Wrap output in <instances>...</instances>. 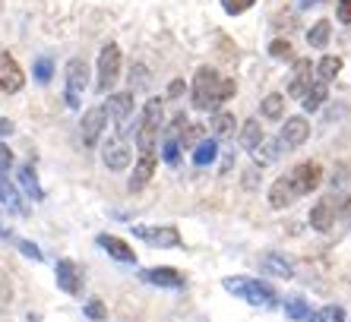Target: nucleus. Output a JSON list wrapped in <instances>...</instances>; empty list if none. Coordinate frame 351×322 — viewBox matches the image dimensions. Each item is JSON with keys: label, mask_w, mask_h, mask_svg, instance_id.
Returning <instances> with one entry per match:
<instances>
[{"label": "nucleus", "mask_w": 351, "mask_h": 322, "mask_svg": "<svg viewBox=\"0 0 351 322\" xmlns=\"http://www.w3.org/2000/svg\"><path fill=\"white\" fill-rule=\"evenodd\" d=\"M288 177V184H291V190H294V196L301 199V196H307V193H313L319 186V180H323V168H319L317 161H301L298 168H291L285 174Z\"/></svg>", "instance_id": "7"}, {"label": "nucleus", "mask_w": 351, "mask_h": 322, "mask_svg": "<svg viewBox=\"0 0 351 322\" xmlns=\"http://www.w3.org/2000/svg\"><path fill=\"white\" fill-rule=\"evenodd\" d=\"M269 54L276 57V60H291L294 57V48H291V41H285V38H276L269 45Z\"/></svg>", "instance_id": "33"}, {"label": "nucleus", "mask_w": 351, "mask_h": 322, "mask_svg": "<svg viewBox=\"0 0 351 322\" xmlns=\"http://www.w3.org/2000/svg\"><path fill=\"white\" fill-rule=\"evenodd\" d=\"M215 158H219V143H215V139L196 143V149H193V164L196 168H206V164H213Z\"/></svg>", "instance_id": "25"}, {"label": "nucleus", "mask_w": 351, "mask_h": 322, "mask_svg": "<svg viewBox=\"0 0 351 322\" xmlns=\"http://www.w3.org/2000/svg\"><path fill=\"white\" fill-rule=\"evenodd\" d=\"M16 177H19V186H23V190H25L29 196H32L35 202L45 199V190L38 186V177H35V168H32V164H23Z\"/></svg>", "instance_id": "23"}, {"label": "nucleus", "mask_w": 351, "mask_h": 322, "mask_svg": "<svg viewBox=\"0 0 351 322\" xmlns=\"http://www.w3.org/2000/svg\"><path fill=\"white\" fill-rule=\"evenodd\" d=\"M162 152H165V161H168V164H178V161H180V145L174 143V139H165Z\"/></svg>", "instance_id": "38"}, {"label": "nucleus", "mask_w": 351, "mask_h": 322, "mask_svg": "<svg viewBox=\"0 0 351 322\" xmlns=\"http://www.w3.org/2000/svg\"><path fill=\"white\" fill-rule=\"evenodd\" d=\"M23 86H25L23 66L16 64V57L10 54V51L0 48V92H7V95H16Z\"/></svg>", "instance_id": "10"}, {"label": "nucleus", "mask_w": 351, "mask_h": 322, "mask_svg": "<svg viewBox=\"0 0 351 322\" xmlns=\"http://www.w3.org/2000/svg\"><path fill=\"white\" fill-rule=\"evenodd\" d=\"M133 237H139L149 247H158V250H174L180 247V231L171 225H136L133 227Z\"/></svg>", "instance_id": "5"}, {"label": "nucleus", "mask_w": 351, "mask_h": 322, "mask_svg": "<svg viewBox=\"0 0 351 322\" xmlns=\"http://www.w3.org/2000/svg\"><path fill=\"white\" fill-rule=\"evenodd\" d=\"M307 139H311V123L304 121V117H288L276 143H278V149L291 152V149H301Z\"/></svg>", "instance_id": "11"}, {"label": "nucleus", "mask_w": 351, "mask_h": 322, "mask_svg": "<svg viewBox=\"0 0 351 322\" xmlns=\"http://www.w3.org/2000/svg\"><path fill=\"white\" fill-rule=\"evenodd\" d=\"M121 45H114V41H108L105 48H101V54H98V82L95 89L98 92H108L114 89V82L121 79Z\"/></svg>", "instance_id": "4"}, {"label": "nucleus", "mask_w": 351, "mask_h": 322, "mask_svg": "<svg viewBox=\"0 0 351 322\" xmlns=\"http://www.w3.org/2000/svg\"><path fill=\"white\" fill-rule=\"evenodd\" d=\"M294 199H298V196H294V190H291V184H288V177L282 174V177H278L276 184L269 186V206H272V209H288Z\"/></svg>", "instance_id": "19"}, {"label": "nucleus", "mask_w": 351, "mask_h": 322, "mask_svg": "<svg viewBox=\"0 0 351 322\" xmlns=\"http://www.w3.org/2000/svg\"><path fill=\"white\" fill-rule=\"evenodd\" d=\"M10 300H13V288H10L7 278H0V313L10 306Z\"/></svg>", "instance_id": "39"}, {"label": "nucleus", "mask_w": 351, "mask_h": 322, "mask_svg": "<svg viewBox=\"0 0 351 322\" xmlns=\"http://www.w3.org/2000/svg\"><path fill=\"white\" fill-rule=\"evenodd\" d=\"M156 164H158V158H156V152H143L139 155V161H136V168H133V177H130V193H139V190H146V184L152 180V174H156Z\"/></svg>", "instance_id": "18"}, {"label": "nucleus", "mask_w": 351, "mask_h": 322, "mask_svg": "<svg viewBox=\"0 0 351 322\" xmlns=\"http://www.w3.org/2000/svg\"><path fill=\"white\" fill-rule=\"evenodd\" d=\"M162 121H165V101L162 98H149L146 105H143V117H139V127H136L139 152H156Z\"/></svg>", "instance_id": "3"}, {"label": "nucleus", "mask_w": 351, "mask_h": 322, "mask_svg": "<svg viewBox=\"0 0 351 322\" xmlns=\"http://www.w3.org/2000/svg\"><path fill=\"white\" fill-rule=\"evenodd\" d=\"M282 114H285V95L272 92V95L263 98V117H269V121H278Z\"/></svg>", "instance_id": "28"}, {"label": "nucleus", "mask_w": 351, "mask_h": 322, "mask_svg": "<svg viewBox=\"0 0 351 322\" xmlns=\"http://www.w3.org/2000/svg\"><path fill=\"white\" fill-rule=\"evenodd\" d=\"M254 3H256V0H221V7H225V13H228V16H241V13H247Z\"/></svg>", "instance_id": "34"}, {"label": "nucleus", "mask_w": 351, "mask_h": 322, "mask_svg": "<svg viewBox=\"0 0 351 322\" xmlns=\"http://www.w3.org/2000/svg\"><path fill=\"white\" fill-rule=\"evenodd\" d=\"M311 73H313L311 60H307V57H298L291 66V79H288V95L304 98V92L311 89Z\"/></svg>", "instance_id": "17"}, {"label": "nucleus", "mask_w": 351, "mask_h": 322, "mask_svg": "<svg viewBox=\"0 0 351 322\" xmlns=\"http://www.w3.org/2000/svg\"><path fill=\"white\" fill-rule=\"evenodd\" d=\"M13 129H16V127H13V121H7V117H0V139H7L10 133H13Z\"/></svg>", "instance_id": "43"}, {"label": "nucleus", "mask_w": 351, "mask_h": 322, "mask_svg": "<svg viewBox=\"0 0 351 322\" xmlns=\"http://www.w3.org/2000/svg\"><path fill=\"white\" fill-rule=\"evenodd\" d=\"M342 218H351V193L345 196V202H342Z\"/></svg>", "instance_id": "45"}, {"label": "nucleus", "mask_w": 351, "mask_h": 322, "mask_svg": "<svg viewBox=\"0 0 351 322\" xmlns=\"http://www.w3.org/2000/svg\"><path fill=\"white\" fill-rule=\"evenodd\" d=\"M95 243L111 259H117V262H127V266H133V262H136V253H133V247L127 240H121V237H114V234H98Z\"/></svg>", "instance_id": "15"}, {"label": "nucleus", "mask_w": 351, "mask_h": 322, "mask_svg": "<svg viewBox=\"0 0 351 322\" xmlns=\"http://www.w3.org/2000/svg\"><path fill=\"white\" fill-rule=\"evenodd\" d=\"M16 247H19V250H23L29 259H41V250H38V247H35V243H29V240H19Z\"/></svg>", "instance_id": "40"}, {"label": "nucleus", "mask_w": 351, "mask_h": 322, "mask_svg": "<svg viewBox=\"0 0 351 322\" xmlns=\"http://www.w3.org/2000/svg\"><path fill=\"white\" fill-rule=\"evenodd\" d=\"M326 98H329V82H311V89L304 92L301 98V108L304 111H319V108L326 105Z\"/></svg>", "instance_id": "22"}, {"label": "nucleus", "mask_w": 351, "mask_h": 322, "mask_svg": "<svg viewBox=\"0 0 351 322\" xmlns=\"http://www.w3.org/2000/svg\"><path fill=\"white\" fill-rule=\"evenodd\" d=\"M0 212L7 215H25L23 209V196H19V186L0 171Z\"/></svg>", "instance_id": "16"}, {"label": "nucleus", "mask_w": 351, "mask_h": 322, "mask_svg": "<svg viewBox=\"0 0 351 322\" xmlns=\"http://www.w3.org/2000/svg\"><path fill=\"white\" fill-rule=\"evenodd\" d=\"M105 123H108V114H105V105H92L89 111L82 114L80 121V139L86 149H95L101 133H105Z\"/></svg>", "instance_id": "8"}, {"label": "nucleus", "mask_w": 351, "mask_h": 322, "mask_svg": "<svg viewBox=\"0 0 351 322\" xmlns=\"http://www.w3.org/2000/svg\"><path fill=\"white\" fill-rule=\"evenodd\" d=\"M285 313L291 316V319H307V316H311V310H307V304H304L301 297H288L285 300Z\"/></svg>", "instance_id": "32"}, {"label": "nucleus", "mask_w": 351, "mask_h": 322, "mask_svg": "<svg viewBox=\"0 0 351 322\" xmlns=\"http://www.w3.org/2000/svg\"><path fill=\"white\" fill-rule=\"evenodd\" d=\"M263 143H266V136H263V129H260V121H247L244 127H241V145L250 149V152H256Z\"/></svg>", "instance_id": "24"}, {"label": "nucleus", "mask_w": 351, "mask_h": 322, "mask_svg": "<svg viewBox=\"0 0 351 322\" xmlns=\"http://www.w3.org/2000/svg\"><path fill=\"white\" fill-rule=\"evenodd\" d=\"M237 82L221 76L215 66H199L193 76V108L199 111H215L219 105H225L228 98H234Z\"/></svg>", "instance_id": "1"}, {"label": "nucleus", "mask_w": 351, "mask_h": 322, "mask_svg": "<svg viewBox=\"0 0 351 322\" xmlns=\"http://www.w3.org/2000/svg\"><path fill=\"white\" fill-rule=\"evenodd\" d=\"M339 23H351V0H339Z\"/></svg>", "instance_id": "42"}, {"label": "nucleus", "mask_w": 351, "mask_h": 322, "mask_svg": "<svg viewBox=\"0 0 351 322\" xmlns=\"http://www.w3.org/2000/svg\"><path fill=\"white\" fill-rule=\"evenodd\" d=\"M307 319L311 322H345V306H339V304L319 306V310H313Z\"/></svg>", "instance_id": "27"}, {"label": "nucleus", "mask_w": 351, "mask_h": 322, "mask_svg": "<svg viewBox=\"0 0 351 322\" xmlns=\"http://www.w3.org/2000/svg\"><path fill=\"white\" fill-rule=\"evenodd\" d=\"M260 269L266 275H272V278H282V282H288V278L294 275V266L288 262L285 256H278V253H269V256L260 262Z\"/></svg>", "instance_id": "21"}, {"label": "nucleus", "mask_w": 351, "mask_h": 322, "mask_svg": "<svg viewBox=\"0 0 351 322\" xmlns=\"http://www.w3.org/2000/svg\"><path fill=\"white\" fill-rule=\"evenodd\" d=\"M86 316H89V319H95V322H101L108 316V310H105V304H101V300L98 297H92L89 304H86Z\"/></svg>", "instance_id": "37"}, {"label": "nucleus", "mask_w": 351, "mask_h": 322, "mask_svg": "<svg viewBox=\"0 0 351 322\" xmlns=\"http://www.w3.org/2000/svg\"><path fill=\"white\" fill-rule=\"evenodd\" d=\"M130 82H133V89H146V86H149V70H146V66H143V64L133 66V70H130Z\"/></svg>", "instance_id": "36"}, {"label": "nucleus", "mask_w": 351, "mask_h": 322, "mask_svg": "<svg viewBox=\"0 0 351 322\" xmlns=\"http://www.w3.org/2000/svg\"><path fill=\"white\" fill-rule=\"evenodd\" d=\"M329 35H332V23H329V19H319V23L311 25V32H307V45H311V48H326Z\"/></svg>", "instance_id": "26"}, {"label": "nucleus", "mask_w": 351, "mask_h": 322, "mask_svg": "<svg viewBox=\"0 0 351 322\" xmlns=\"http://www.w3.org/2000/svg\"><path fill=\"white\" fill-rule=\"evenodd\" d=\"M213 129H215V136H221V139L231 136V133L237 129L234 114H231V111H219V114L213 117Z\"/></svg>", "instance_id": "29"}, {"label": "nucleus", "mask_w": 351, "mask_h": 322, "mask_svg": "<svg viewBox=\"0 0 351 322\" xmlns=\"http://www.w3.org/2000/svg\"><path fill=\"white\" fill-rule=\"evenodd\" d=\"M221 284H225L228 294L241 297L250 306H260V310H272V306H278L276 288L266 284V282H256V278H247V275H231V278H225Z\"/></svg>", "instance_id": "2"}, {"label": "nucleus", "mask_w": 351, "mask_h": 322, "mask_svg": "<svg viewBox=\"0 0 351 322\" xmlns=\"http://www.w3.org/2000/svg\"><path fill=\"white\" fill-rule=\"evenodd\" d=\"M180 92H184V82H180V79L168 86V95H171V98H174V95H180Z\"/></svg>", "instance_id": "44"}, {"label": "nucleus", "mask_w": 351, "mask_h": 322, "mask_svg": "<svg viewBox=\"0 0 351 322\" xmlns=\"http://www.w3.org/2000/svg\"><path fill=\"white\" fill-rule=\"evenodd\" d=\"M317 73H319V82H329V79H335L339 73H342V57H323L319 60V66H317Z\"/></svg>", "instance_id": "30"}, {"label": "nucleus", "mask_w": 351, "mask_h": 322, "mask_svg": "<svg viewBox=\"0 0 351 322\" xmlns=\"http://www.w3.org/2000/svg\"><path fill=\"white\" fill-rule=\"evenodd\" d=\"M101 161H105L108 171H123L130 164V145L123 136H111L105 145H101Z\"/></svg>", "instance_id": "14"}, {"label": "nucleus", "mask_w": 351, "mask_h": 322, "mask_svg": "<svg viewBox=\"0 0 351 322\" xmlns=\"http://www.w3.org/2000/svg\"><path fill=\"white\" fill-rule=\"evenodd\" d=\"M51 73H54L51 57H38V60H35V79H38V82H51Z\"/></svg>", "instance_id": "35"}, {"label": "nucleus", "mask_w": 351, "mask_h": 322, "mask_svg": "<svg viewBox=\"0 0 351 322\" xmlns=\"http://www.w3.org/2000/svg\"><path fill=\"white\" fill-rule=\"evenodd\" d=\"M25 322H38V316H35V313H29V316H25Z\"/></svg>", "instance_id": "46"}, {"label": "nucleus", "mask_w": 351, "mask_h": 322, "mask_svg": "<svg viewBox=\"0 0 351 322\" xmlns=\"http://www.w3.org/2000/svg\"><path fill=\"white\" fill-rule=\"evenodd\" d=\"M54 282H58V288L64 290V294L76 297L82 290V269L76 266L73 259H60L58 269H54Z\"/></svg>", "instance_id": "13"}, {"label": "nucleus", "mask_w": 351, "mask_h": 322, "mask_svg": "<svg viewBox=\"0 0 351 322\" xmlns=\"http://www.w3.org/2000/svg\"><path fill=\"white\" fill-rule=\"evenodd\" d=\"M139 282L152 284V288H184L187 278H184V272H178V269L156 266V269H143V272H139Z\"/></svg>", "instance_id": "12"}, {"label": "nucleus", "mask_w": 351, "mask_h": 322, "mask_svg": "<svg viewBox=\"0 0 351 322\" xmlns=\"http://www.w3.org/2000/svg\"><path fill=\"white\" fill-rule=\"evenodd\" d=\"M89 86V66L86 60H70L66 64V89H64V98H66V108L76 111L82 105V92Z\"/></svg>", "instance_id": "6"}, {"label": "nucleus", "mask_w": 351, "mask_h": 322, "mask_svg": "<svg viewBox=\"0 0 351 322\" xmlns=\"http://www.w3.org/2000/svg\"><path fill=\"white\" fill-rule=\"evenodd\" d=\"M332 221H335L332 202H329V199H319L317 206L311 209V227H313V231H319V234H326L329 227H332Z\"/></svg>", "instance_id": "20"}, {"label": "nucleus", "mask_w": 351, "mask_h": 322, "mask_svg": "<svg viewBox=\"0 0 351 322\" xmlns=\"http://www.w3.org/2000/svg\"><path fill=\"white\" fill-rule=\"evenodd\" d=\"M10 164H13V152H10L7 145H0V171L7 174V168H10Z\"/></svg>", "instance_id": "41"}, {"label": "nucleus", "mask_w": 351, "mask_h": 322, "mask_svg": "<svg viewBox=\"0 0 351 322\" xmlns=\"http://www.w3.org/2000/svg\"><path fill=\"white\" fill-rule=\"evenodd\" d=\"M105 114L114 121L117 127V136L130 133V117H133V92H114V95L105 101Z\"/></svg>", "instance_id": "9"}, {"label": "nucleus", "mask_w": 351, "mask_h": 322, "mask_svg": "<svg viewBox=\"0 0 351 322\" xmlns=\"http://www.w3.org/2000/svg\"><path fill=\"white\" fill-rule=\"evenodd\" d=\"M196 143H203V127H199V123H193V127H187V129H180V136H178L180 149H190V145H196Z\"/></svg>", "instance_id": "31"}, {"label": "nucleus", "mask_w": 351, "mask_h": 322, "mask_svg": "<svg viewBox=\"0 0 351 322\" xmlns=\"http://www.w3.org/2000/svg\"><path fill=\"white\" fill-rule=\"evenodd\" d=\"M0 237H3V227H0Z\"/></svg>", "instance_id": "47"}]
</instances>
